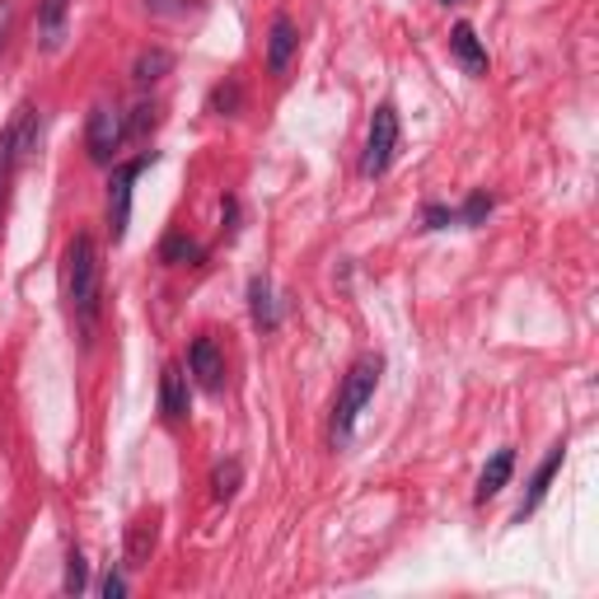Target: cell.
I'll use <instances>...</instances> for the list:
<instances>
[{
	"instance_id": "7a4b0ae2",
	"label": "cell",
	"mask_w": 599,
	"mask_h": 599,
	"mask_svg": "<svg viewBox=\"0 0 599 599\" xmlns=\"http://www.w3.org/2000/svg\"><path fill=\"white\" fill-rule=\"evenodd\" d=\"M375 384H380V356L356 360L352 375H346V384H342L338 413H333V440H338V445H346V440H352L360 407H366V403L375 399Z\"/></svg>"
},
{
	"instance_id": "44dd1931",
	"label": "cell",
	"mask_w": 599,
	"mask_h": 599,
	"mask_svg": "<svg viewBox=\"0 0 599 599\" xmlns=\"http://www.w3.org/2000/svg\"><path fill=\"white\" fill-rule=\"evenodd\" d=\"M122 595H127V580H122V576H108V580H103V599H122Z\"/></svg>"
},
{
	"instance_id": "5b68a950",
	"label": "cell",
	"mask_w": 599,
	"mask_h": 599,
	"mask_svg": "<svg viewBox=\"0 0 599 599\" xmlns=\"http://www.w3.org/2000/svg\"><path fill=\"white\" fill-rule=\"evenodd\" d=\"M187 370L197 375V384H201V389L216 393L220 380H225V360H220V346H216L211 338H197V342H193V352H187Z\"/></svg>"
},
{
	"instance_id": "8992f818",
	"label": "cell",
	"mask_w": 599,
	"mask_h": 599,
	"mask_svg": "<svg viewBox=\"0 0 599 599\" xmlns=\"http://www.w3.org/2000/svg\"><path fill=\"white\" fill-rule=\"evenodd\" d=\"M66 24H71V0H42V5H38V42H42V52H61V42H66Z\"/></svg>"
},
{
	"instance_id": "ffe728a7",
	"label": "cell",
	"mask_w": 599,
	"mask_h": 599,
	"mask_svg": "<svg viewBox=\"0 0 599 599\" xmlns=\"http://www.w3.org/2000/svg\"><path fill=\"white\" fill-rule=\"evenodd\" d=\"M234 478H240V468H234V464L220 468V473H216V497H230V492H234Z\"/></svg>"
},
{
	"instance_id": "4fadbf2b",
	"label": "cell",
	"mask_w": 599,
	"mask_h": 599,
	"mask_svg": "<svg viewBox=\"0 0 599 599\" xmlns=\"http://www.w3.org/2000/svg\"><path fill=\"white\" fill-rule=\"evenodd\" d=\"M511 468H515V454H511V450H497V454H492V464H487V468H482V478H478V501L497 497L501 487H506Z\"/></svg>"
},
{
	"instance_id": "8fae6325",
	"label": "cell",
	"mask_w": 599,
	"mask_h": 599,
	"mask_svg": "<svg viewBox=\"0 0 599 599\" xmlns=\"http://www.w3.org/2000/svg\"><path fill=\"white\" fill-rule=\"evenodd\" d=\"M295 42H300V38H295V24H291V20H277V24H272V38H267V66H272L277 75L291 66Z\"/></svg>"
},
{
	"instance_id": "6da1fadb",
	"label": "cell",
	"mask_w": 599,
	"mask_h": 599,
	"mask_svg": "<svg viewBox=\"0 0 599 599\" xmlns=\"http://www.w3.org/2000/svg\"><path fill=\"white\" fill-rule=\"evenodd\" d=\"M61 286H66L71 314H75L81 323H89L94 309H99V254H94V240H89V234H75V240L66 244Z\"/></svg>"
},
{
	"instance_id": "ac0fdd59",
	"label": "cell",
	"mask_w": 599,
	"mask_h": 599,
	"mask_svg": "<svg viewBox=\"0 0 599 599\" xmlns=\"http://www.w3.org/2000/svg\"><path fill=\"white\" fill-rule=\"evenodd\" d=\"M10 169H14V155H10V136L0 132V201H5V183H10Z\"/></svg>"
},
{
	"instance_id": "9c48e42d",
	"label": "cell",
	"mask_w": 599,
	"mask_h": 599,
	"mask_svg": "<svg viewBox=\"0 0 599 599\" xmlns=\"http://www.w3.org/2000/svg\"><path fill=\"white\" fill-rule=\"evenodd\" d=\"M450 52L460 57V66H464L468 75H482V71H487V52H482V42H478V34H473L468 24H454V34H450Z\"/></svg>"
},
{
	"instance_id": "277c9868",
	"label": "cell",
	"mask_w": 599,
	"mask_h": 599,
	"mask_svg": "<svg viewBox=\"0 0 599 599\" xmlns=\"http://www.w3.org/2000/svg\"><path fill=\"white\" fill-rule=\"evenodd\" d=\"M122 136H127V127H122V113L118 108H94L89 113V132H85V140H89V160L94 164H108L113 160V150L122 146Z\"/></svg>"
},
{
	"instance_id": "7402d4cb",
	"label": "cell",
	"mask_w": 599,
	"mask_h": 599,
	"mask_svg": "<svg viewBox=\"0 0 599 599\" xmlns=\"http://www.w3.org/2000/svg\"><path fill=\"white\" fill-rule=\"evenodd\" d=\"M5 28H10V5L0 0V42H5Z\"/></svg>"
},
{
	"instance_id": "7c38bea8",
	"label": "cell",
	"mask_w": 599,
	"mask_h": 599,
	"mask_svg": "<svg viewBox=\"0 0 599 599\" xmlns=\"http://www.w3.org/2000/svg\"><path fill=\"white\" fill-rule=\"evenodd\" d=\"M562 468V445H553V454L539 464V473H534V482H529V497H525V506H519V519L539 511V501L548 497V487H553V473Z\"/></svg>"
},
{
	"instance_id": "9a60e30c",
	"label": "cell",
	"mask_w": 599,
	"mask_h": 599,
	"mask_svg": "<svg viewBox=\"0 0 599 599\" xmlns=\"http://www.w3.org/2000/svg\"><path fill=\"white\" fill-rule=\"evenodd\" d=\"M248 295H254V319H258L262 328H272L277 314H272V295H267V286H262V281H254V286H248Z\"/></svg>"
},
{
	"instance_id": "d6986e66",
	"label": "cell",
	"mask_w": 599,
	"mask_h": 599,
	"mask_svg": "<svg viewBox=\"0 0 599 599\" xmlns=\"http://www.w3.org/2000/svg\"><path fill=\"white\" fill-rule=\"evenodd\" d=\"M487 211H492V197H482V193H478V197H473L468 207H464V216H460V220H468V225H478V220H482Z\"/></svg>"
},
{
	"instance_id": "30bf717a",
	"label": "cell",
	"mask_w": 599,
	"mask_h": 599,
	"mask_svg": "<svg viewBox=\"0 0 599 599\" xmlns=\"http://www.w3.org/2000/svg\"><path fill=\"white\" fill-rule=\"evenodd\" d=\"M160 407L169 421H183L187 417V375L179 366H164V380H160Z\"/></svg>"
},
{
	"instance_id": "52a82bcc",
	"label": "cell",
	"mask_w": 599,
	"mask_h": 599,
	"mask_svg": "<svg viewBox=\"0 0 599 599\" xmlns=\"http://www.w3.org/2000/svg\"><path fill=\"white\" fill-rule=\"evenodd\" d=\"M146 169V160H136V164H122L118 169V179H113V240H127V220H132V183H136V173Z\"/></svg>"
},
{
	"instance_id": "5bb4252c",
	"label": "cell",
	"mask_w": 599,
	"mask_h": 599,
	"mask_svg": "<svg viewBox=\"0 0 599 599\" xmlns=\"http://www.w3.org/2000/svg\"><path fill=\"white\" fill-rule=\"evenodd\" d=\"M169 66H173V57L155 47V52H140V57H136V71H132V75H136V85H155Z\"/></svg>"
},
{
	"instance_id": "2e32d148",
	"label": "cell",
	"mask_w": 599,
	"mask_h": 599,
	"mask_svg": "<svg viewBox=\"0 0 599 599\" xmlns=\"http://www.w3.org/2000/svg\"><path fill=\"white\" fill-rule=\"evenodd\" d=\"M66 590H71V595L85 590V558H81V553L66 558Z\"/></svg>"
},
{
	"instance_id": "e0dca14e",
	"label": "cell",
	"mask_w": 599,
	"mask_h": 599,
	"mask_svg": "<svg viewBox=\"0 0 599 599\" xmlns=\"http://www.w3.org/2000/svg\"><path fill=\"white\" fill-rule=\"evenodd\" d=\"M197 254H201V248H197L193 240H179V234H173V240L164 244V258H169V262H179V258H197Z\"/></svg>"
},
{
	"instance_id": "3957f363",
	"label": "cell",
	"mask_w": 599,
	"mask_h": 599,
	"mask_svg": "<svg viewBox=\"0 0 599 599\" xmlns=\"http://www.w3.org/2000/svg\"><path fill=\"white\" fill-rule=\"evenodd\" d=\"M393 146H399V113H393L389 103L375 108L370 118V136H366V155H360V173L366 179H380L393 160Z\"/></svg>"
},
{
	"instance_id": "603a6c76",
	"label": "cell",
	"mask_w": 599,
	"mask_h": 599,
	"mask_svg": "<svg viewBox=\"0 0 599 599\" xmlns=\"http://www.w3.org/2000/svg\"><path fill=\"white\" fill-rule=\"evenodd\" d=\"M146 5H150L155 14H173V0H146Z\"/></svg>"
},
{
	"instance_id": "ba28073f",
	"label": "cell",
	"mask_w": 599,
	"mask_h": 599,
	"mask_svg": "<svg viewBox=\"0 0 599 599\" xmlns=\"http://www.w3.org/2000/svg\"><path fill=\"white\" fill-rule=\"evenodd\" d=\"M10 136V155H14V169H20L24 160H28V155H34L38 150V113H34V108H20V118H14V127L5 132Z\"/></svg>"
}]
</instances>
